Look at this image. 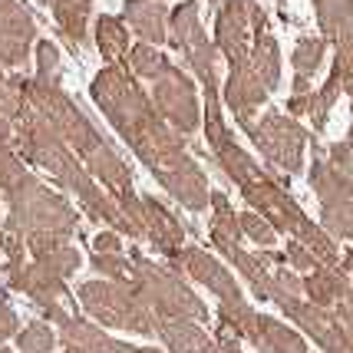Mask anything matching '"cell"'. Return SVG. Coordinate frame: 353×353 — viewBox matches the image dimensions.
<instances>
[{"instance_id": "1", "label": "cell", "mask_w": 353, "mask_h": 353, "mask_svg": "<svg viewBox=\"0 0 353 353\" xmlns=\"http://www.w3.org/2000/svg\"><path fill=\"white\" fill-rule=\"evenodd\" d=\"M179 261L185 264V271L195 277V281H201L212 294H218L221 304H238V301H241V288L234 284V277H231L215 258H208L201 248H188L185 254H179Z\"/></svg>"}, {"instance_id": "2", "label": "cell", "mask_w": 353, "mask_h": 353, "mask_svg": "<svg viewBox=\"0 0 353 353\" xmlns=\"http://www.w3.org/2000/svg\"><path fill=\"white\" fill-rule=\"evenodd\" d=\"M159 337L172 353H218L208 334L192 321H159Z\"/></svg>"}, {"instance_id": "3", "label": "cell", "mask_w": 353, "mask_h": 353, "mask_svg": "<svg viewBox=\"0 0 353 353\" xmlns=\"http://www.w3.org/2000/svg\"><path fill=\"white\" fill-rule=\"evenodd\" d=\"M254 347L261 353H304V340L291 334L288 327H281L271 317H258V327H254Z\"/></svg>"}, {"instance_id": "4", "label": "cell", "mask_w": 353, "mask_h": 353, "mask_svg": "<svg viewBox=\"0 0 353 353\" xmlns=\"http://www.w3.org/2000/svg\"><path fill=\"white\" fill-rule=\"evenodd\" d=\"M53 343H57V337L46 323H30L17 334V350L20 353H50Z\"/></svg>"}, {"instance_id": "5", "label": "cell", "mask_w": 353, "mask_h": 353, "mask_svg": "<svg viewBox=\"0 0 353 353\" xmlns=\"http://www.w3.org/2000/svg\"><path fill=\"white\" fill-rule=\"evenodd\" d=\"M40 264H43L46 271H53L57 277H63V281H66V277H70V274H73V271L79 268V254L73 251V248L63 245L60 251H53V254L40 258Z\"/></svg>"}, {"instance_id": "6", "label": "cell", "mask_w": 353, "mask_h": 353, "mask_svg": "<svg viewBox=\"0 0 353 353\" xmlns=\"http://www.w3.org/2000/svg\"><path fill=\"white\" fill-rule=\"evenodd\" d=\"M99 46H103V53H106V57H116V53L125 46L123 27H119V23H112V20H99Z\"/></svg>"}, {"instance_id": "7", "label": "cell", "mask_w": 353, "mask_h": 353, "mask_svg": "<svg viewBox=\"0 0 353 353\" xmlns=\"http://www.w3.org/2000/svg\"><path fill=\"white\" fill-rule=\"evenodd\" d=\"M238 228L248 231V234H251L258 245H271V241H274V231L268 228L264 221H258L254 215H241V218H238Z\"/></svg>"}, {"instance_id": "8", "label": "cell", "mask_w": 353, "mask_h": 353, "mask_svg": "<svg viewBox=\"0 0 353 353\" xmlns=\"http://www.w3.org/2000/svg\"><path fill=\"white\" fill-rule=\"evenodd\" d=\"M17 334V317H14V310L7 307L3 301H0V343L7 337H14Z\"/></svg>"}, {"instance_id": "9", "label": "cell", "mask_w": 353, "mask_h": 353, "mask_svg": "<svg viewBox=\"0 0 353 353\" xmlns=\"http://www.w3.org/2000/svg\"><path fill=\"white\" fill-rule=\"evenodd\" d=\"M96 251H99V254H119L123 245H119V238H116L112 231H103V234L96 238Z\"/></svg>"}, {"instance_id": "10", "label": "cell", "mask_w": 353, "mask_h": 353, "mask_svg": "<svg viewBox=\"0 0 353 353\" xmlns=\"http://www.w3.org/2000/svg\"><path fill=\"white\" fill-rule=\"evenodd\" d=\"M291 261L297 264V268H310V258L301 251V248H291Z\"/></svg>"}, {"instance_id": "11", "label": "cell", "mask_w": 353, "mask_h": 353, "mask_svg": "<svg viewBox=\"0 0 353 353\" xmlns=\"http://www.w3.org/2000/svg\"><path fill=\"white\" fill-rule=\"evenodd\" d=\"M66 353H112V347L109 350H99V347H66Z\"/></svg>"}, {"instance_id": "12", "label": "cell", "mask_w": 353, "mask_h": 353, "mask_svg": "<svg viewBox=\"0 0 353 353\" xmlns=\"http://www.w3.org/2000/svg\"><path fill=\"white\" fill-rule=\"evenodd\" d=\"M0 353H10V350H3V347H0Z\"/></svg>"}]
</instances>
